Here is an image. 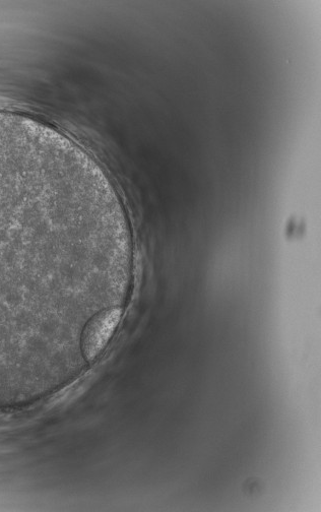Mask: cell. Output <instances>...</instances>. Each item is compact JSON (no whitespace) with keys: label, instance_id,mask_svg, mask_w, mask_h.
Instances as JSON below:
<instances>
[{"label":"cell","instance_id":"obj_2","mask_svg":"<svg viewBox=\"0 0 321 512\" xmlns=\"http://www.w3.org/2000/svg\"><path fill=\"white\" fill-rule=\"evenodd\" d=\"M121 317V309L114 307L97 313L86 325L81 338V351L88 362L95 360L104 350Z\"/></svg>","mask_w":321,"mask_h":512},{"label":"cell","instance_id":"obj_1","mask_svg":"<svg viewBox=\"0 0 321 512\" xmlns=\"http://www.w3.org/2000/svg\"><path fill=\"white\" fill-rule=\"evenodd\" d=\"M131 267L130 227L99 165L49 125L0 112V390L59 358L64 297Z\"/></svg>","mask_w":321,"mask_h":512}]
</instances>
